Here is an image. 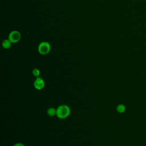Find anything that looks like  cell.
Returning <instances> with one entry per match:
<instances>
[{
  "label": "cell",
  "instance_id": "4",
  "mask_svg": "<svg viewBox=\"0 0 146 146\" xmlns=\"http://www.w3.org/2000/svg\"><path fill=\"white\" fill-rule=\"evenodd\" d=\"M45 86V82L43 79L41 77H37L34 82V87L37 90H42Z\"/></svg>",
  "mask_w": 146,
  "mask_h": 146
},
{
  "label": "cell",
  "instance_id": "5",
  "mask_svg": "<svg viewBox=\"0 0 146 146\" xmlns=\"http://www.w3.org/2000/svg\"><path fill=\"white\" fill-rule=\"evenodd\" d=\"M11 42L7 39H5L2 43V46L3 47V48H4L5 49H8L9 48H10L11 46Z\"/></svg>",
  "mask_w": 146,
  "mask_h": 146
},
{
  "label": "cell",
  "instance_id": "3",
  "mask_svg": "<svg viewBox=\"0 0 146 146\" xmlns=\"http://www.w3.org/2000/svg\"><path fill=\"white\" fill-rule=\"evenodd\" d=\"M21 38V33L17 30H14L10 32V33L9 35L8 39L12 43H15L18 42Z\"/></svg>",
  "mask_w": 146,
  "mask_h": 146
},
{
  "label": "cell",
  "instance_id": "2",
  "mask_svg": "<svg viewBox=\"0 0 146 146\" xmlns=\"http://www.w3.org/2000/svg\"><path fill=\"white\" fill-rule=\"evenodd\" d=\"M38 50L40 54L46 55L48 54L51 50V45L47 42H42L39 44Z\"/></svg>",
  "mask_w": 146,
  "mask_h": 146
},
{
  "label": "cell",
  "instance_id": "7",
  "mask_svg": "<svg viewBox=\"0 0 146 146\" xmlns=\"http://www.w3.org/2000/svg\"><path fill=\"white\" fill-rule=\"evenodd\" d=\"M116 110L119 113H123L125 110V107L123 104H119L116 107Z\"/></svg>",
  "mask_w": 146,
  "mask_h": 146
},
{
  "label": "cell",
  "instance_id": "6",
  "mask_svg": "<svg viewBox=\"0 0 146 146\" xmlns=\"http://www.w3.org/2000/svg\"><path fill=\"white\" fill-rule=\"evenodd\" d=\"M47 113L50 116H54L56 115V109H55V108H54L53 107H50V108H49L47 110Z\"/></svg>",
  "mask_w": 146,
  "mask_h": 146
},
{
  "label": "cell",
  "instance_id": "9",
  "mask_svg": "<svg viewBox=\"0 0 146 146\" xmlns=\"http://www.w3.org/2000/svg\"><path fill=\"white\" fill-rule=\"evenodd\" d=\"M13 146H25V145L22 143H17L14 144Z\"/></svg>",
  "mask_w": 146,
  "mask_h": 146
},
{
  "label": "cell",
  "instance_id": "1",
  "mask_svg": "<svg viewBox=\"0 0 146 146\" xmlns=\"http://www.w3.org/2000/svg\"><path fill=\"white\" fill-rule=\"evenodd\" d=\"M71 113V110L69 106L66 104H62L56 108V116L60 119L67 118Z\"/></svg>",
  "mask_w": 146,
  "mask_h": 146
},
{
  "label": "cell",
  "instance_id": "8",
  "mask_svg": "<svg viewBox=\"0 0 146 146\" xmlns=\"http://www.w3.org/2000/svg\"><path fill=\"white\" fill-rule=\"evenodd\" d=\"M32 73H33V75H34V76H35L36 78L39 77V75H40V70H39L38 68H34V69L33 70Z\"/></svg>",
  "mask_w": 146,
  "mask_h": 146
}]
</instances>
